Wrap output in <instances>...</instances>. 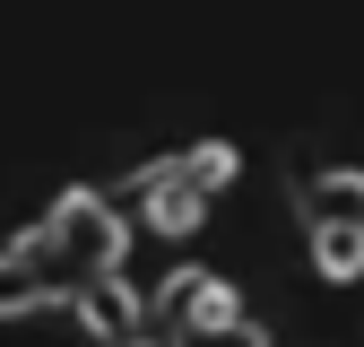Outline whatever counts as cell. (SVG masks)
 Listing matches in <instances>:
<instances>
[{
  "label": "cell",
  "mask_w": 364,
  "mask_h": 347,
  "mask_svg": "<svg viewBox=\"0 0 364 347\" xmlns=\"http://www.w3.org/2000/svg\"><path fill=\"white\" fill-rule=\"evenodd\" d=\"M295 217L330 287L364 278V165H295Z\"/></svg>",
  "instance_id": "2"
},
{
  "label": "cell",
  "mask_w": 364,
  "mask_h": 347,
  "mask_svg": "<svg viewBox=\"0 0 364 347\" xmlns=\"http://www.w3.org/2000/svg\"><path fill=\"white\" fill-rule=\"evenodd\" d=\"M225 183H235V148H225V139H200V148L148 165L139 183H130V200H139V217H148L156 235H191Z\"/></svg>",
  "instance_id": "3"
},
{
  "label": "cell",
  "mask_w": 364,
  "mask_h": 347,
  "mask_svg": "<svg viewBox=\"0 0 364 347\" xmlns=\"http://www.w3.org/2000/svg\"><path fill=\"white\" fill-rule=\"evenodd\" d=\"M122 252H130L122 200H105V191H61L26 235L0 243V313L78 304V287H96V278L122 269Z\"/></svg>",
  "instance_id": "1"
},
{
  "label": "cell",
  "mask_w": 364,
  "mask_h": 347,
  "mask_svg": "<svg viewBox=\"0 0 364 347\" xmlns=\"http://www.w3.org/2000/svg\"><path fill=\"white\" fill-rule=\"evenodd\" d=\"M225 313H243L235 304V287H225L217 269H173L165 287H156V304H148V321L173 338V330H200V321H225Z\"/></svg>",
  "instance_id": "4"
},
{
  "label": "cell",
  "mask_w": 364,
  "mask_h": 347,
  "mask_svg": "<svg viewBox=\"0 0 364 347\" xmlns=\"http://www.w3.org/2000/svg\"><path fill=\"white\" fill-rule=\"evenodd\" d=\"M78 321H87L96 347H122V338L148 330V295H130L122 269H113V278H96V287H78Z\"/></svg>",
  "instance_id": "5"
},
{
  "label": "cell",
  "mask_w": 364,
  "mask_h": 347,
  "mask_svg": "<svg viewBox=\"0 0 364 347\" xmlns=\"http://www.w3.org/2000/svg\"><path fill=\"white\" fill-rule=\"evenodd\" d=\"M165 347H269V330L252 313H225V321H200V330H173Z\"/></svg>",
  "instance_id": "6"
},
{
  "label": "cell",
  "mask_w": 364,
  "mask_h": 347,
  "mask_svg": "<svg viewBox=\"0 0 364 347\" xmlns=\"http://www.w3.org/2000/svg\"><path fill=\"white\" fill-rule=\"evenodd\" d=\"M122 347H148V338H122Z\"/></svg>",
  "instance_id": "7"
}]
</instances>
